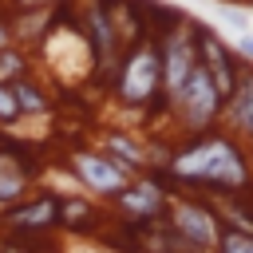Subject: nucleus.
<instances>
[{"label": "nucleus", "mask_w": 253, "mask_h": 253, "mask_svg": "<svg viewBox=\"0 0 253 253\" xmlns=\"http://www.w3.org/2000/svg\"><path fill=\"white\" fill-rule=\"evenodd\" d=\"M16 119H20L16 95H12V87H8V83H0V123H4V126H12Z\"/></svg>", "instance_id": "16"}, {"label": "nucleus", "mask_w": 253, "mask_h": 253, "mask_svg": "<svg viewBox=\"0 0 253 253\" xmlns=\"http://www.w3.org/2000/svg\"><path fill=\"white\" fill-rule=\"evenodd\" d=\"M55 213H59V194H36L24 198L16 206H8L0 213V233H16V237H40L55 229Z\"/></svg>", "instance_id": "9"}, {"label": "nucleus", "mask_w": 253, "mask_h": 253, "mask_svg": "<svg viewBox=\"0 0 253 253\" xmlns=\"http://www.w3.org/2000/svg\"><path fill=\"white\" fill-rule=\"evenodd\" d=\"M24 67H28V59L16 51V47H4L0 51V83H16V79H24Z\"/></svg>", "instance_id": "14"}, {"label": "nucleus", "mask_w": 253, "mask_h": 253, "mask_svg": "<svg viewBox=\"0 0 253 253\" xmlns=\"http://www.w3.org/2000/svg\"><path fill=\"white\" fill-rule=\"evenodd\" d=\"M166 221L174 229V237L186 245V253H213L217 249V237H221V221L213 213L210 202L202 198H174L170 210H166Z\"/></svg>", "instance_id": "3"}, {"label": "nucleus", "mask_w": 253, "mask_h": 253, "mask_svg": "<svg viewBox=\"0 0 253 253\" xmlns=\"http://www.w3.org/2000/svg\"><path fill=\"white\" fill-rule=\"evenodd\" d=\"M107 158H115L126 174L146 170V150H142L134 138H126L123 130H107Z\"/></svg>", "instance_id": "12"}, {"label": "nucleus", "mask_w": 253, "mask_h": 253, "mask_svg": "<svg viewBox=\"0 0 253 253\" xmlns=\"http://www.w3.org/2000/svg\"><path fill=\"white\" fill-rule=\"evenodd\" d=\"M221 20H229L233 28H245V16H241V12H233V8H221Z\"/></svg>", "instance_id": "18"}, {"label": "nucleus", "mask_w": 253, "mask_h": 253, "mask_svg": "<svg viewBox=\"0 0 253 253\" xmlns=\"http://www.w3.org/2000/svg\"><path fill=\"white\" fill-rule=\"evenodd\" d=\"M174 107H182V123L190 126V134H206V130H213V123H217V115H221L225 103L213 91L210 71L202 63H194V71H190V79H186V87H182V95H178Z\"/></svg>", "instance_id": "6"}, {"label": "nucleus", "mask_w": 253, "mask_h": 253, "mask_svg": "<svg viewBox=\"0 0 253 253\" xmlns=\"http://www.w3.org/2000/svg\"><path fill=\"white\" fill-rule=\"evenodd\" d=\"M213 253H253V233L221 229V237H217V249H213Z\"/></svg>", "instance_id": "15"}, {"label": "nucleus", "mask_w": 253, "mask_h": 253, "mask_svg": "<svg viewBox=\"0 0 253 253\" xmlns=\"http://www.w3.org/2000/svg\"><path fill=\"white\" fill-rule=\"evenodd\" d=\"M115 206H119V213H123V229H126V233H138L142 225L166 217V210H170V194L158 186L154 174H146V178L126 182V190L115 198Z\"/></svg>", "instance_id": "5"}, {"label": "nucleus", "mask_w": 253, "mask_h": 253, "mask_svg": "<svg viewBox=\"0 0 253 253\" xmlns=\"http://www.w3.org/2000/svg\"><path fill=\"white\" fill-rule=\"evenodd\" d=\"M166 174L174 182V194L186 190V198H202V194L233 198L253 186V170H249L245 150L237 146L233 134H217V130L194 134L186 146H178Z\"/></svg>", "instance_id": "1"}, {"label": "nucleus", "mask_w": 253, "mask_h": 253, "mask_svg": "<svg viewBox=\"0 0 253 253\" xmlns=\"http://www.w3.org/2000/svg\"><path fill=\"white\" fill-rule=\"evenodd\" d=\"M225 115H229V126L237 134H249L253 138V67H241L237 71L233 95L225 99Z\"/></svg>", "instance_id": "10"}, {"label": "nucleus", "mask_w": 253, "mask_h": 253, "mask_svg": "<svg viewBox=\"0 0 253 253\" xmlns=\"http://www.w3.org/2000/svg\"><path fill=\"white\" fill-rule=\"evenodd\" d=\"M12 87V95H16V107H20V115H43L51 103H47V95L24 75V79H16V83H8Z\"/></svg>", "instance_id": "13"}, {"label": "nucleus", "mask_w": 253, "mask_h": 253, "mask_svg": "<svg viewBox=\"0 0 253 253\" xmlns=\"http://www.w3.org/2000/svg\"><path fill=\"white\" fill-rule=\"evenodd\" d=\"M43 170V158L36 146L28 142H16V138H4L0 146V206H16L28 198V186L32 178Z\"/></svg>", "instance_id": "4"}, {"label": "nucleus", "mask_w": 253, "mask_h": 253, "mask_svg": "<svg viewBox=\"0 0 253 253\" xmlns=\"http://www.w3.org/2000/svg\"><path fill=\"white\" fill-rule=\"evenodd\" d=\"M8 40H12V28H8V24H4V20H0V51H4V47H8Z\"/></svg>", "instance_id": "19"}, {"label": "nucleus", "mask_w": 253, "mask_h": 253, "mask_svg": "<svg viewBox=\"0 0 253 253\" xmlns=\"http://www.w3.org/2000/svg\"><path fill=\"white\" fill-rule=\"evenodd\" d=\"M237 51L253 63V36H249V32H241V36H237Z\"/></svg>", "instance_id": "17"}, {"label": "nucleus", "mask_w": 253, "mask_h": 253, "mask_svg": "<svg viewBox=\"0 0 253 253\" xmlns=\"http://www.w3.org/2000/svg\"><path fill=\"white\" fill-rule=\"evenodd\" d=\"M158 55H162V103L170 107V103H178V95H182V87H186V79H190V71L198 63L186 24L158 36Z\"/></svg>", "instance_id": "7"}, {"label": "nucleus", "mask_w": 253, "mask_h": 253, "mask_svg": "<svg viewBox=\"0 0 253 253\" xmlns=\"http://www.w3.org/2000/svg\"><path fill=\"white\" fill-rule=\"evenodd\" d=\"M20 8H47V4H55V0H16Z\"/></svg>", "instance_id": "20"}, {"label": "nucleus", "mask_w": 253, "mask_h": 253, "mask_svg": "<svg viewBox=\"0 0 253 253\" xmlns=\"http://www.w3.org/2000/svg\"><path fill=\"white\" fill-rule=\"evenodd\" d=\"M99 221H103V213L95 210V202H87V198H63L59 194V213H55V229H67V233H95L99 229Z\"/></svg>", "instance_id": "11"}, {"label": "nucleus", "mask_w": 253, "mask_h": 253, "mask_svg": "<svg viewBox=\"0 0 253 253\" xmlns=\"http://www.w3.org/2000/svg\"><path fill=\"white\" fill-rule=\"evenodd\" d=\"M115 95L126 107H146L150 115L166 111V103H162V55H158L154 36L126 47V55L119 63V75H115Z\"/></svg>", "instance_id": "2"}, {"label": "nucleus", "mask_w": 253, "mask_h": 253, "mask_svg": "<svg viewBox=\"0 0 253 253\" xmlns=\"http://www.w3.org/2000/svg\"><path fill=\"white\" fill-rule=\"evenodd\" d=\"M67 170H71L87 190H95L99 198H119V194L126 190V182H130V174H126L115 158H107V154H99V150H71Z\"/></svg>", "instance_id": "8"}]
</instances>
